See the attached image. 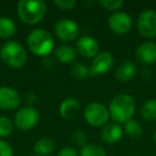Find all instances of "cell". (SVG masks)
I'll return each mask as SVG.
<instances>
[{
	"label": "cell",
	"instance_id": "cell-1",
	"mask_svg": "<svg viewBox=\"0 0 156 156\" xmlns=\"http://www.w3.org/2000/svg\"><path fill=\"white\" fill-rule=\"evenodd\" d=\"M109 115L115 123H126L132 120L136 110V101L129 94H119L112 98L109 105Z\"/></svg>",
	"mask_w": 156,
	"mask_h": 156
},
{
	"label": "cell",
	"instance_id": "cell-2",
	"mask_svg": "<svg viewBox=\"0 0 156 156\" xmlns=\"http://www.w3.org/2000/svg\"><path fill=\"white\" fill-rule=\"evenodd\" d=\"M46 10V2L42 0H20L16 8L18 17L26 25L40 23L45 16Z\"/></svg>",
	"mask_w": 156,
	"mask_h": 156
},
{
	"label": "cell",
	"instance_id": "cell-3",
	"mask_svg": "<svg viewBox=\"0 0 156 156\" xmlns=\"http://www.w3.org/2000/svg\"><path fill=\"white\" fill-rule=\"evenodd\" d=\"M27 45L33 55L37 57H47L55 47L52 35L44 29H34L27 37Z\"/></svg>",
	"mask_w": 156,
	"mask_h": 156
},
{
	"label": "cell",
	"instance_id": "cell-4",
	"mask_svg": "<svg viewBox=\"0 0 156 156\" xmlns=\"http://www.w3.org/2000/svg\"><path fill=\"white\" fill-rule=\"evenodd\" d=\"M2 61L12 69H20L27 63L28 55L25 47L16 41H8L0 49Z\"/></svg>",
	"mask_w": 156,
	"mask_h": 156
},
{
	"label": "cell",
	"instance_id": "cell-5",
	"mask_svg": "<svg viewBox=\"0 0 156 156\" xmlns=\"http://www.w3.org/2000/svg\"><path fill=\"white\" fill-rule=\"evenodd\" d=\"M85 120L92 126H105L108 122L110 115L106 106L98 102H92L87 105L83 110Z\"/></svg>",
	"mask_w": 156,
	"mask_h": 156
},
{
	"label": "cell",
	"instance_id": "cell-6",
	"mask_svg": "<svg viewBox=\"0 0 156 156\" xmlns=\"http://www.w3.org/2000/svg\"><path fill=\"white\" fill-rule=\"evenodd\" d=\"M40 113L34 107L27 106L20 109L14 118V124L20 130H30L37 124Z\"/></svg>",
	"mask_w": 156,
	"mask_h": 156
},
{
	"label": "cell",
	"instance_id": "cell-7",
	"mask_svg": "<svg viewBox=\"0 0 156 156\" xmlns=\"http://www.w3.org/2000/svg\"><path fill=\"white\" fill-rule=\"evenodd\" d=\"M137 29L147 39L156 37V12L151 9L141 12L137 20Z\"/></svg>",
	"mask_w": 156,
	"mask_h": 156
},
{
	"label": "cell",
	"instance_id": "cell-8",
	"mask_svg": "<svg viewBox=\"0 0 156 156\" xmlns=\"http://www.w3.org/2000/svg\"><path fill=\"white\" fill-rule=\"evenodd\" d=\"M55 33L63 42L75 41L79 35L77 23L69 18H61L55 25Z\"/></svg>",
	"mask_w": 156,
	"mask_h": 156
},
{
	"label": "cell",
	"instance_id": "cell-9",
	"mask_svg": "<svg viewBox=\"0 0 156 156\" xmlns=\"http://www.w3.org/2000/svg\"><path fill=\"white\" fill-rule=\"evenodd\" d=\"M115 59L109 51H101L93 58L90 69V76H98L110 71Z\"/></svg>",
	"mask_w": 156,
	"mask_h": 156
},
{
	"label": "cell",
	"instance_id": "cell-10",
	"mask_svg": "<svg viewBox=\"0 0 156 156\" xmlns=\"http://www.w3.org/2000/svg\"><path fill=\"white\" fill-rule=\"evenodd\" d=\"M132 17L126 12L118 11L109 16L108 26L117 34H125L132 28Z\"/></svg>",
	"mask_w": 156,
	"mask_h": 156
},
{
	"label": "cell",
	"instance_id": "cell-11",
	"mask_svg": "<svg viewBox=\"0 0 156 156\" xmlns=\"http://www.w3.org/2000/svg\"><path fill=\"white\" fill-rule=\"evenodd\" d=\"M20 105L18 91L10 87H0V109L7 111L16 110Z\"/></svg>",
	"mask_w": 156,
	"mask_h": 156
},
{
	"label": "cell",
	"instance_id": "cell-12",
	"mask_svg": "<svg viewBox=\"0 0 156 156\" xmlns=\"http://www.w3.org/2000/svg\"><path fill=\"white\" fill-rule=\"evenodd\" d=\"M100 46L94 37L83 35L76 42V51L83 58H94L98 54Z\"/></svg>",
	"mask_w": 156,
	"mask_h": 156
},
{
	"label": "cell",
	"instance_id": "cell-13",
	"mask_svg": "<svg viewBox=\"0 0 156 156\" xmlns=\"http://www.w3.org/2000/svg\"><path fill=\"white\" fill-rule=\"evenodd\" d=\"M136 59L143 64H152L156 61V43L144 42L136 50Z\"/></svg>",
	"mask_w": 156,
	"mask_h": 156
},
{
	"label": "cell",
	"instance_id": "cell-14",
	"mask_svg": "<svg viewBox=\"0 0 156 156\" xmlns=\"http://www.w3.org/2000/svg\"><path fill=\"white\" fill-rule=\"evenodd\" d=\"M124 129L119 123H107L105 126H103L102 132H101V137H102L103 141L106 143H115L123 137Z\"/></svg>",
	"mask_w": 156,
	"mask_h": 156
},
{
	"label": "cell",
	"instance_id": "cell-15",
	"mask_svg": "<svg viewBox=\"0 0 156 156\" xmlns=\"http://www.w3.org/2000/svg\"><path fill=\"white\" fill-rule=\"evenodd\" d=\"M79 111V102L74 98H67L59 106L60 115L65 120H73Z\"/></svg>",
	"mask_w": 156,
	"mask_h": 156
},
{
	"label": "cell",
	"instance_id": "cell-16",
	"mask_svg": "<svg viewBox=\"0 0 156 156\" xmlns=\"http://www.w3.org/2000/svg\"><path fill=\"white\" fill-rule=\"evenodd\" d=\"M137 74V66L134 62H124L115 71V78L118 81L127 83L132 80Z\"/></svg>",
	"mask_w": 156,
	"mask_h": 156
},
{
	"label": "cell",
	"instance_id": "cell-17",
	"mask_svg": "<svg viewBox=\"0 0 156 156\" xmlns=\"http://www.w3.org/2000/svg\"><path fill=\"white\" fill-rule=\"evenodd\" d=\"M55 58L63 64H71L76 59V50L69 45H61L55 50Z\"/></svg>",
	"mask_w": 156,
	"mask_h": 156
},
{
	"label": "cell",
	"instance_id": "cell-18",
	"mask_svg": "<svg viewBox=\"0 0 156 156\" xmlns=\"http://www.w3.org/2000/svg\"><path fill=\"white\" fill-rule=\"evenodd\" d=\"M55 150V142L48 137H43L34 143L33 152L37 156H47Z\"/></svg>",
	"mask_w": 156,
	"mask_h": 156
},
{
	"label": "cell",
	"instance_id": "cell-19",
	"mask_svg": "<svg viewBox=\"0 0 156 156\" xmlns=\"http://www.w3.org/2000/svg\"><path fill=\"white\" fill-rule=\"evenodd\" d=\"M16 32V24L13 20L5 16L0 17V37L10 39Z\"/></svg>",
	"mask_w": 156,
	"mask_h": 156
},
{
	"label": "cell",
	"instance_id": "cell-20",
	"mask_svg": "<svg viewBox=\"0 0 156 156\" xmlns=\"http://www.w3.org/2000/svg\"><path fill=\"white\" fill-rule=\"evenodd\" d=\"M141 118L145 121H155L156 120V100L151 98L143 103L140 109Z\"/></svg>",
	"mask_w": 156,
	"mask_h": 156
},
{
	"label": "cell",
	"instance_id": "cell-21",
	"mask_svg": "<svg viewBox=\"0 0 156 156\" xmlns=\"http://www.w3.org/2000/svg\"><path fill=\"white\" fill-rule=\"evenodd\" d=\"M69 72H71V75L78 80H83L88 78V76H90V69L81 62H74Z\"/></svg>",
	"mask_w": 156,
	"mask_h": 156
},
{
	"label": "cell",
	"instance_id": "cell-22",
	"mask_svg": "<svg viewBox=\"0 0 156 156\" xmlns=\"http://www.w3.org/2000/svg\"><path fill=\"white\" fill-rule=\"evenodd\" d=\"M79 156H107V154L102 145L95 143H87L81 147Z\"/></svg>",
	"mask_w": 156,
	"mask_h": 156
},
{
	"label": "cell",
	"instance_id": "cell-23",
	"mask_svg": "<svg viewBox=\"0 0 156 156\" xmlns=\"http://www.w3.org/2000/svg\"><path fill=\"white\" fill-rule=\"evenodd\" d=\"M124 133L130 138H138L142 134V128L140 124L135 120H129L126 123H124Z\"/></svg>",
	"mask_w": 156,
	"mask_h": 156
},
{
	"label": "cell",
	"instance_id": "cell-24",
	"mask_svg": "<svg viewBox=\"0 0 156 156\" xmlns=\"http://www.w3.org/2000/svg\"><path fill=\"white\" fill-rule=\"evenodd\" d=\"M13 130V123L8 117H0V138L10 136Z\"/></svg>",
	"mask_w": 156,
	"mask_h": 156
},
{
	"label": "cell",
	"instance_id": "cell-25",
	"mask_svg": "<svg viewBox=\"0 0 156 156\" xmlns=\"http://www.w3.org/2000/svg\"><path fill=\"white\" fill-rule=\"evenodd\" d=\"M100 5L108 11H117L123 7V0H100Z\"/></svg>",
	"mask_w": 156,
	"mask_h": 156
},
{
	"label": "cell",
	"instance_id": "cell-26",
	"mask_svg": "<svg viewBox=\"0 0 156 156\" xmlns=\"http://www.w3.org/2000/svg\"><path fill=\"white\" fill-rule=\"evenodd\" d=\"M54 5L60 10L69 11V10L74 9V7L77 5V1H75V0H55Z\"/></svg>",
	"mask_w": 156,
	"mask_h": 156
},
{
	"label": "cell",
	"instance_id": "cell-27",
	"mask_svg": "<svg viewBox=\"0 0 156 156\" xmlns=\"http://www.w3.org/2000/svg\"><path fill=\"white\" fill-rule=\"evenodd\" d=\"M72 139H73V142L75 144L80 145L81 147L87 144V135H86V133L83 130H76L73 134V136H72Z\"/></svg>",
	"mask_w": 156,
	"mask_h": 156
},
{
	"label": "cell",
	"instance_id": "cell-28",
	"mask_svg": "<svg viewBox=\"0 0 156 156\" xmlns=\"http://www.w3.org/2000/svg\"><path fill=\"white\" fill-rule=\"evenodd\" d=\"M0 156H13L12 147L2 139H0Z\"/></svg>",
	"mask_w": 156,
	"mask_h": 156
},
{
	"label": "cell",
	"instance_id": "cell-29",
	"mask_svg": "<svg viewBox=\"0 0 156 156\" xmlns=\"http://www.w3.org/2000/svg\"><path fill=\"white\" fill-rule=\"evenodd\" d=\"M57 156H78V153L74 147H64V149L61 150Z\"/></svg>",
	"mask_w": 156,
	"mask_h": 156
},
{
	"label": "cell",
	"instance_id": "cell-30",
	"mask_svg": "<svg viewBox=\"0 0 156 156\" xmlns=\"http://www.w3.org/2000/svg\"><path fill=\"white\" fill-rule=\"evenodd\" d=\"M154 140H155V142H156V130H155V133H154Z\"/></svg>",
	"mask_w": 156,
	"mask_h": 156
},
{
	"label": "cell",
	"instance_id": "cell-31",
	"mask_svg": "<svg viewBox=\"0 0 156 156\" xmlns=\"http://www.w3.org/2000/svg\"><path fill=\"white\" fill-rule=\"evenodd\" d=\"M34 156H37V155H34Z\"/></svg>",
	"mask_w": 156,
	"mask_h": 156
}]
</instances>
